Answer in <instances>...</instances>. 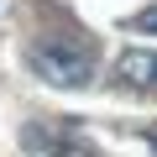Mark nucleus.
<instances>
[{"label":"nucleus","instance_id":"obj_1","mask_svg":"<svg viewBox=\"0 0 157 157\" xmlns=\"http://www.w3.org/2000/svg\"><path fill=\"white\" fill-rule=\"evenodd\" d=\"M26 63H32V73L42 78V84H52V89H84V84H94V58L84 47L63 42V37L32 42L26 47Z\"/></svg>","mask_w":157,"mask_h":157},{"label":"nucleus","instance_id":"obj_3","mask_svg":"<svg viewBox=\"0 0 157 157\" xmlns=\"http://www.w3.org/2000/svg\"><path fill=\"white\" fill-rule=\"evenodd\" d=\"M136 32H152V37H157V6H147V11L136 16Z\"/></svg>","mask_w":157,"mask_h":157},{"label":"nucleus","instance_id":"obj_2","mask_svg":"<svg viewBox=\"0 0 157 157\" xmlns=\"http://www.w3.org/2000/svg\"><path fill=\"white\" fill-rule=\"evenodd\" d=\"M115 78H121L126 89L152 94V89H157V52H152V47H126V52L115 58Z\"/></svg>","mask_w":157,"mask_h":157}]
</instances>
